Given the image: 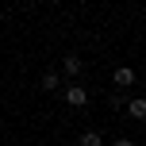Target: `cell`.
<instances>
[{
  "label": "cell",
  "instance_id": "obj_1",
  "mask_svg": "<svg viewBox=\"0 0 146 146\" xmlns=\"http://www.w3.org/2000/svg\"><path fill=\"white\" fill-rule=\"evenodd\" d=\"M66 104H69V108H85V104H88V92L73 85V88H66Z\"/></svg>",
  "mask_w": 146,
  "mask_h": 146
},
{
  "label": "cell",
  "instance_id": "obj_7",
  "mask_svg": "<svg viewBox=\"0 0 146 146\" xmlns=\"http://www.w3.org/2000/svg\"><path fill=\"white\" fill-rule=\"evenodd\" d=\"M111 146H135L131 139H115V142H111Z\"/></svg>",
  "mask_w": 146,
  "mask_h": 146
},
{
  "label": "cell",
  "instance_id": "obj_2",
  "mask_svg": "<svg viewBox=\"0 0 146 146\" xmlns=\"http://www.w3.org/2000/svg\"><path fill=\"white\" fill-rule=\"evenodd\" d=\"M111 81H115V88H127V85H135V69H127V66H119L115 73H111Z\"/></svg>",
  "mask_w": 146,
  "mask_h": 146
},
{
  "label": "cell",
  "instance_id": "obj_5",
  "mask_svg": "<svg viewBox=\"0 0 146 146\" xmlns=\"http://www.w3.org/2000/svg\"><path fill=\"white\" fill-rule=\"evenodd\" d=\"M81 146H104V139L96 131H85V135H81Z\"/></svg>",
  "mask_w": 146,
  "mask_h": 146
},
{
  "label": "cell",
  "instance_id": "obj_4",
  "mask_svg": "<svg viewBox=\"0 0 146 146\" xmlns=\"http://www.w3.org/2000/svg\"><path fill=\"white\" fill-rule=\"evenodd\" d=\"M127 111H131V119H142V115H146V100H139V96H135V100L127 104Z\"/></svg>",
  "mask_w": 146,
  "mask_h": 146
},
{
  "label": "cell",
  "instance_id": "obj_6",
  "mask_svg": "<svg viewBox=\"0 0 146 146\" xmlns=\"http://www.w3.org/2000/svg\"><path fill=\"white\" fill-rule=\"evenodd\" d=\"M58 85H62L58 73H46V77H42V88H46V92H58Z\"/></svg>",
  "mask_w": 146,
  "mask_h": 146
},
{
  "label": "cell",
  "instance_id": "obj_3",
  "mask_svg": "<svg viewBox=\"0 0 146 146\" xmlns=\"http://www.w3.org/2000/svg\"><path fill=\"white\" fill-rule=\"evenodd\" d=\"M62 69H66L69 77H77V73H81V58H77V54H66V58H62Z\"/></svg>",
  "mask_w": 146,
  "mask_h": 146
}]
</instances>
